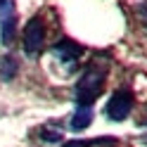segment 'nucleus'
I'll return each mask as SVG.
<instances>
[{
	"label": "nucleus",
	"instance_id": "1",
	"mask_svg": "<svg viewBox=\"0 0 147 147\" xmlns=\"http://www.w3.org/2000/svg\"><path fill=\"white\" fill-rule=\"evenodd\" d=\"M107 81V69L97 67V64H90V67L83 71V76L78 78L76 83V105L78 107H93V102L100 97Z\"/></svg>",
	"mask_w": 147,
	"mask_h": 147
},
{
	"label": "nucleus",
	"instance_id": "2",
	"mask_svg": "<svg viewBox=\"0 0 147 147\" xmlns=\"http://www.w3.org/2000/svg\"><path fill=\"white\" fill-rule=\"evenodd\" d=\"M133 90L131 88H119L116 93L112 95V100L107 102V116L112 121H126L133 112Z\"/></svg>",
	"mask_w": 147,
	"mask_h": 147
},
{
	"label": "nucleus",
	"instance_id": "3",
	"mask_svg": "<svg viewBox=\"0 0 147 147\" xmlns=\"http://www.w3.org/2000/svg\"><path fill=\"white\" fill-rule=\"evenodd\" d=\"M43 40H45V26L38 17H31L24 26V52L29 57H38L43 50Z\"/></svg>",
	"mask_w": 147,
	"mask_h": 147
},
{
	"label": "nucleus",
	"instance_id": "4",
	"mask_svg": "<svg viewBox=\"0 0 147 147\" xmlns=\"http://www.w3.org/2000/svg\"><path fill=\"white\" fill-rule=\"evenodd\" d=\"M17 38V7L14 3H7L3 5V12H0V43L5 48H10Z\"/></svg>",
	"mask_w": 147,
	"mask_h": 147
},
{
	"label": "nucleus",
	"instance_id": "5",
	"mask_svg": "<svg viewBox=\"0 0 147 147\" xmlns=\"http://www.w3.org/2000/svg\"><path fill=\"white\" fill-rule=\"evenodd\" d=\"M52 55H55L59 62H64L67 67H74V62H76L81 55H83V48H81L78 43L64 38V40H59V43L52 45Z\"/></svg>",
	"mask_w": 147,
	"mask_h": 147
},
{
	"label": "nucleus",
	"instance_id": "6",
	"mask_svg": "<svg viewBox=\"0 0 147 147\" xmlns=\"http://www.w3.org/2000/svg\"><path fill=\"white\" fill-rule=\"evenodd\" d=\"M19 71V59L14 55H3L0 57V78L3 81H12Z\"/></svg>",
	"mask_w": 147,
	"mask_h": 147
},
{
	"label": "nucleus",
	"instance_id": "7",
	"mask_svg": "<svg viewBox=\"0 0 147 147\" xmlns=\"http://www.w3.org/2000/svg\"><path fill=\"white\" fill-rule=\"evenodd\" d=\"M90 121H93V107H78L76 114L71 116V131H83V128L90 126Z\"/></svg>",
	"mask_w": 147,
	"mask_h": 147
},
{
	"label": "nucleus",
	"instance_id": "8",
	"mask_svg": "<svg viewBox=\"0 0 147 147\" xmlns=\"http://www.w3.org/2000/svg\"><path fill=\"white\" fill-rule=\"evenodd\" d=\"M100 147V145H116L114 138H93V140H71V142H64L62 147Z\"/></svg>",
	"mask_w": 147,
	"mask_h": 147
},
{
	"label": "nucleus",
	"instance_id": "9",
	"mask_svg": "<svg viewBox=\"0 0 147 147\" xmlns=\"http://www.w3.org/2000/svg\"><path fill=\"white\" fill-rule=\"evenodd\" d=\"M142 17H145V22H147V5H142Z\"/></svg>",
	"mask_w": 147,
	"mask_h": 147
},
{
	"label": "nucleus",
	"instance_id": "10",
	"mask_svg": "<svg viewBox=\"0 0 147 147\" xmlns=\"http://www.w3.org/2000/svg\"><path fill=\"white\" fill-rule=\"evenodd\" d=\"M5 3H7V0H0V7H3V5H5Z\"/></svg>",
	"mask_w": 147,
	"mask_h": 147
}]
</instances>
